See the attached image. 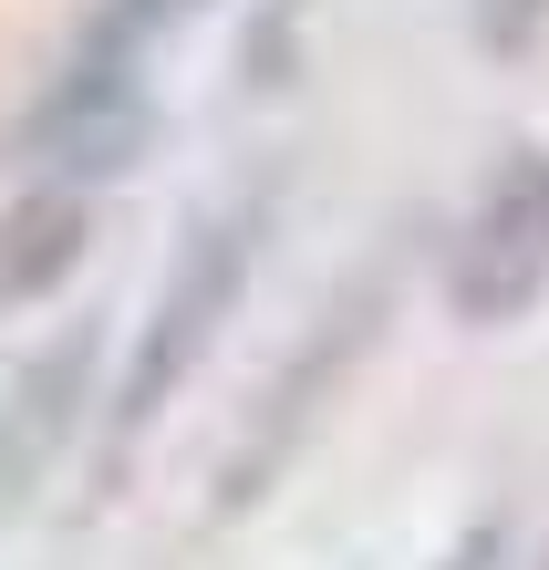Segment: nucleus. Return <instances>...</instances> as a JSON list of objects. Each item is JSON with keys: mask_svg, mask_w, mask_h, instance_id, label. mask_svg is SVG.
I'll return each instance as SVG.
<instances>
[{"mask_svg": "<svg viewBox=\"0 0 549 570\" xmlns=\"http://www.w3.org/2000/svg\"><path fill=\"white\" fill-rule=\"evenodd\" d=\"M259 218H269L259 197H238V208H218V218L177 249V271H166L146 332H135V363H125V384H115V446H125V435H146V425H156V405L197 374V363H208L218 322H228V301H238V281H249Z\"/></svg>", "mask_w": 549, "mask_h": 570, "instance_id": "f257e3e1", "label": "nucleus"}, {"mask_svg": "<svg viewBox=\"0 0 549 570\" xmlns=\"http://www.w3.org/2000/svg\"><path fill=\"white\" fill-rule=\"evenodd\" d=\"M549 291V146L498 156V177L467 197L457 239H445V312L467 332L519 322Z\"/></svg>", "mask_w": 549, "mask_h": 570, "instance_id": "f03ea898", "label": "nucleus"}, {"mask_svg": "<svg viewBox=\"0 0 549 570\" xmlns=\"http://www.w3.org/2000/svg\"><path fill=\"white\" fill-rule=\"evenodd\" d=\"M156 136V105H146V83H135V62H105V52H84L73 73H62L42 105H31V125L11 136V166L31 187H94V177H125L135 156H146Z\"/></svg>", "mask_w": 549, "mask_h": 570, "instance_id": "7ed1b4c3", "label": "nucleus"}, {"mask_svg": "<svg viewBox=\"0 0 549 570\" xmlns=\"http://www.w3.org/2000/svg\"><path fill=\"white\" fill-rule=\"evenodd\" d=\"M498 550H508V529L488 519V529H467V540H457V550H445L435 570H498Z\"/></svg>", "mask_w": 549, "mask_h": 570, "instance_id": "1a4fd4ad", "label": "nucleus"}, {"mask_svg": "<svg viewBox=\"0 0 549 570\" xmlns=\"http://www.w3.org/2000/svg\"><path fill=\"white\" fill-rule=\"evenodd\" d=\"M84 197L73 187H21V208L0 218V301H42L84 259Z\"/></svg>", "mask_w": 549, "mask_h": 570, "instance_id": "423d86ee", "label": "nucleus"}, {"mask_svg": "<svg viewBox=\"0 0 549 570\" xmlns=\"http://www.w3.org/2000/svg\"><path fill=\"white\" fill-rule=\"evenodd\" d=\"M373 322H384V281L342 291L332 312H322V332L291 353V374L259 394V415H249V435H238V456L218 466V509H249V498L291 466V446H301V435H312V415H322V394L342 384V363L373 343Z\"/></svg>", "mask_w": 549, "mask_h": 570, "instance_id": "20e7f679", "label": "nucleus"}, {"mask_svg": "<svg viewBox=\"0 0 549 570\" xmlns=\"http://www.w3.org/2000/svg\"><path fill=\"white\" fill-rule=\"evenodd\" d=\"M539 31H549V0H477V52H529L539 42Z\"/></svg>", "mask_w": 549, "mask_h": 570, "instance_id": "6e6552de", "label": "nucleus"}, {"mask_svg": "<svg viewBox=\"0 0 549 570\" xmlns=\"http://www.w3.org/2000/svg\"><path fill=\"white\" fill-rule=\"evenodd\" d=\"M187 11H208V0H105V21H94V42L84 52H105V62H135V42L166 21H187Z\"/></svg>", "mask_w": 549, "mask_h": 570, "instance_id": "0eeeda50", "label": "nucleus"}, {"mask_svg": "<svg viewBox=\"0 0 549 570\" xmlns=\"http://www.w3.org/2000/svg\"><path fill=\"white\" fill-rule=\"evenodd\" d=\"M94 322H73V332H52L42 353L21 363V384H11V405H0V498L11 509H31L42 498V478H52V456L84 435V405H94Z\"/></svg>", "mask_w": 549, "mask_h": 570, "instance_id": "39448f33", "label": "nucleus"}]
</instances>
